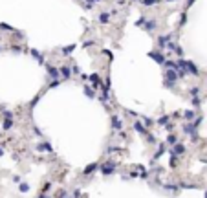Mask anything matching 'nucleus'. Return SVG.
<instances>
[{
  "label": "nucleus",
  "mask_w": 207,
  "mask_h": 198,
  "mask_svg": "<svg viewBox=\"0 0 207 198\" xmlns=\"http://www.w3.org/2000/svg\"><path fill=\"white\" fill-rule=\"evenodd\" d=\"M169 119H170V116H161V118L158 119V121H156V123H158V125H160V127H165L167 123H169Z\"/></svg>",
  "instance_id": "nucleus-23"
},
{
  "label": "nucleus",
  "mask_w": 207,
  "mask_h": 198,
  "mask_svg": "<svg viewBox=\"0 0 207 198\" xmlns=\"http://www.w3.org/2000/svg\"><path fill=\"white\" fill-rule=\"evenodd\" d=\"M172 152H174L176 156H182V154H185V145H182V143H176V145H174V149H172Z\"/></svg>",
  "instance_id": "nucleus-11"
},
{
  "label": "nucleus",
  "mask_w": 207,
  "mask_h": 198,
  "mask_svg": "<svg viewBox=\"0 0 207 198\" xmlns=\"http://www.w3.org/2000/svg\"><path fill=\"white\" fill-rule=\"evenodd\" d=\"M13 182H15V183H20V176H13Z\"/></svg>",
  "instance_id": "nucleus-46"
},
{
  "label": "nucleus",
  "mask_w": 207,
  "mask_h": 198,
  "mask_svg": "<svg viewBox=\"0 0 207 198\" xmlns=\"http://www.w3.org/2000/svg\"><path fill=\"white\" fill-rule=\"evenodd\" d=\"M84 96H86V97H90V99H94V97H95V90H94L92 86H88V84H86V86H84Z\"/></svg>",
  "instance_id": "nucleus-17"
},
{
  "label": "nucleus",
  "mask_w": 207,
  "mask_h": 198,
  "mask_svg": "<svg viewBox=\"0 0 207 198\" xmlns=\"http://www.w3.org/2000/svg\"><path fill=\"white\" fill-rule=\"evenodd\" d=\"M81 196V191H79V189H77V191H73V198H79Z\"/></svg>",
  "instance_id": "nucleus-45"
},
{
  "label": "nucleus",
  "mask_w": 207,
  "mask_h": 198,
  "mask_svg": "<svg viewBox=\"0 0 207 198\" xmlns=\"http://www.w3.org/2000/svg\"><path fill=\"white\" fill-rule=\"evenodd\" d=\"M148 57H150V59H154L158 64H161V66L165 64V61H167V57L163 55V50H160V48H158V50H154V52H148Z\"/></svg>",
  "instance_id": "nucleus-1"
},
{
  "label": "nucleus",
  "mask_w": 207,
  "mask_h": 198,
  "mask_svg": "<svg viewBox=\"0 0 207 198\" xmlns=\"http://www.w3.org/2000/svg\"><path fill=\"white\" fill-rule=\"evenodd\" d=\"M110 15H112V13H106V11H104V13H101V15L97 17L99 24H108V22H110Z\"/></svg>",
  "instance_id": "nucleus-15"
},
{
  "label": "nucleus",
  "mask_w": 207,
  "mask_h": 198,
  "mask_svg": "<svg viewBox=\"0 0 207 198\" xmlns=\"http://www.w3.org/2000/svg\"><path fill=\"white\" fill-rule=\"evenodd\" d=\"M110 121H112V128H117V130H121V127H123V121H121V118H117V116H112V118H110Z\"/></svg>",
  "instance_id": "nucleus-9"
},
{
  "label": "nucleus",
  "mask_w": 207,
  "mask_h": 198,
  "mask_svg": "<svg viewBox=\"0 0 207 198\" xmlns=\"http://www.w3.org/2000/svg\"><path fill=\"white\" fill-rule=\"evenodd\" d=\"M116 167H117V165H116L114 161H106V163L101 165V173H103V174H112V173L116 171Z\"/></svg>",
  "instance_id": "nucleus-4"
},
{
  "label": "nucleus",
  "mask_w": 207,
  "mask_h": 198,
  "mask_svg": "<svg viewBox=\"0 0 207 198\" xmlns=\"http://www.w3.org/2000/svg\"><path fill=\"white\" fill-rule=\"evenodd\" d=\"M163 86H167V88H176V83H174V81L163 79Z\"/></svg>",
  "instance_id": "nucleus-28"
},
{
  "label": "nucleus",
  "mask_w": 207,
  "mask_h": 198,
  "mask_svg": "<svg viewBox=\"0 0 207 198\" xmlns=\"http://www.w3.org/2000/svg\"><path fill=\"white\" fill-rule=\"evenodd\" d=\"M46 70H48L50 79H59V74H61L59 68H55V66H51V64H46Z\"/></svg>",
  "instance_id": "nucleus-6"
},
{
  "label": "nucleus",
  "mask_w": 207,
  "mask_h": 198,
  "mask_svg": "<svg viewBox=\"0 0 207 198\" xmlns=\"http://www.w3.org/2000/svg\"><path fill=\"white\" fill-rule=\"evenodd\" d=\"M2 114H4V118H13V112H11V110H4Z\"/></svg>",
  "instance_id": "nucleus-40"
},
{
  "label": "nucleus",
  "mask_w": 207,
  "mask_h": 198,
  "mask_svg": "<svg viewBox=\"0 0 207 198\" xmlns=\"http://www.w3.org/2000/svg\"><path fill=\"white\" fill-rule=\"evenodd\" d=\"M147 139H148V143H150V145H154V143H156V138H154L152 134H147Z\"/></svg>",
  "instance_id": "nucleus-38"
},
{
  "label": "nucleus",
  "mask_w": 207,
  "mask_h": 198,
  "mask_svg": "<svg viewBox=\"0 0 207 198\" xmlns=\"http://www.w3.org/2000/svg\"><path fill=\"white\" fill-rule=\"evenodd\" d=\"M145 22H147V19H145V17H141V19L136 22V26H138V28H141V26H145Z\"/></svg>",
  "instance_id": "nucleus-37"
},
{
  "label": "nucleus",
  "mask_w": 207,
  "mask_h": 198,
  "mask_svg": "<svg viewBox=\"0 0 207 198\" xmlns=\"http://www.w3.org/2000/svg\"><path fill=\"white\" fill-rule=\"evenodd\" d=\"M174 52H176V55H178V57H183V50H182V48H180L178 44H176V48H174Z\"/></svg>",
  "instance_id": "nucleus-34"
},
{
  "label": "nucleus",
  "mask_w": 207,
  "mask_h": 198,
  "mask_svg": "<svg viewBox=\"0 0 207 198\" xmlns=\"http://www.w3.org/2000/svg\"><path fill=\"white\" fill-rule=\"evenodd\" d=\"M204 198H207V193H205V196H204Z\"/></svg>",
  "instance_id": "nucleus-49"
},
{
  "label": "nucleus",
  "mask_w": 207,
  "mask_h": 198,
  "mask_svg": "<svg viewBox=\"0 0 207 198\" xmlns=\"http://www.w3.org/2000/svg\"><path fill=\"white\" fill-rule=\"evenodd\" d=\"M2 154H4V149H2V147H0V156H2Z\"/></svg>",
  "instance_id": "nucleus-47"
},
{
  "label": "nucleus",
  "mask_w": 207,
  "mask_h": 198,
  "mask_svg": "<svg viewBox=\"0 0 207 198\" xmlns=\"http://www.w3.org/2000/svg\"><path fill=\"white\" fill-rule=\"evenodd\" d=\"M11 52H17V53H20V52H22V46H19V44H13V46H11Z\"/></svg>",
  "instance_id": "nucleus-35"
},
{
  "label": "nucleus",
  "mask_w": 207,
  "mask_h": 198,
  "mask_svg": "<svg viewBox=\"0 0 207 198\" xmlns=\"http://www.w3.org/2000/svg\"><path fill=\"white\" fill-rule=\"evenodd\" d=\"M185 22H187V15H185V11H183V13H182V19H180V26H183Z\"/></svg>",
  "instance_id": "nucleus-39"
},
{
  "label": "nucleus",
  "mask_w": 207,
  "mask_h": 198,
  "mask_svg": "<svg viewBox=\"0 0 207 198\" xmlns=\"http://www.w3.org/2000/svg\"><path fill=\"white\" fill-rule=\"evenodd\" d=\"M95 4H97L95 0H84L83 7H84V9H94V6H95Z\"/></svg>",
  "instance_id": "nucleus-22"
},
{
  "label": "nucleus",
  "mask_w": 207,
  "mask_h": 198,
  "mask_svg": "<svg viewBox=\"0 0 207 198\" xmlns=\"http://www.w3.org/2000/svg\"><path fill=\"white\" fill-rule=\"evenodd\" d=\"M143 2V6H147V7H150V6H154V4H158L160 0H141Z\"/></svg>",
  "instance_id": "nucleus-30"
},
{
  "label": "nucleus",
  "mask_w": 207,
  "mask_h": 198,
  "mask_svg": "<svg viewBox=\"0 0 207 198\" xmlns=\"http://www.w3.org/2000/svg\"><path fill=\"white\" fill-rule=\"evenodd\" d=\"M169 40H170V35H160V37H158V48H160V50L167 48Z\"/></svg>",
  "instance_id": "nucleus-8"
},
{
  "label": "nucleus",
  "mask_w": 207,
  "mask_h": 198,
  "mask_svg": "<svg viewBox=\"0 0 207 198\" xmlns=\"http://www.w3.org/2000/svg\"><path fill=\"white\" fill-rule=\"evenodd\" d=\"M61 84V79H51V83H50V88H55V86H59Z\"/></svg>",
  "instance_id": "nucleus-33"
},
{
  "label": "nucleus",
  "mask_w": 207,
  "mask_h": 198,
  "mask_svg": "<svg viewBox=\"0 0 207 198\" xmlns=\"http://www.w3.org/2000/svg\"><path fill=\"white\" fill-rule=\"evenodd\" d=\"M185 70H187V74H191V75H194V77L200 75V70L196 68V64H194L192 61H185Z\"/></svg>",
  "instance_id": "nucleus-3"
},
{
  "label": "nucleus",
  "mask_w": 207,
  "mask_h": 198,
  "mask_svg": "<svg viewBox=\"0 0 207 198\" xmlns=\"http://www.w3.org/2000/svg\"><path fill=\"white\" fill-rule=\"evenodd\" d=\"M2 127H4V130H9V128L13 127V118H6V119H4V125H2Z\"/></svg>",
  "instance_id": "nucleus-21"
},
{
  "label": "nucleus",
  "mask_w": 207,
  "mask_h": 198,
  "mask_svg": "<svg viewBox=\"0 0 207 198\" xmlns=\"http://www.w3.org/2000/svg\"><path fill=\"white\" fill-rule=\"evenodd\" d=\"M189 94H191V97H196V96H200V88H198V86H192V88L189 90Z\"/></svg>",
  "instance_id": "nucleus-27"
},
{
  "label": "nucleus",
  "mask_w": 207,
  "mask_h": 198,
  "mask_svg": "<svg viewBox=\"0 0 207 198\" xmlns=\"http://www.w3.org/2000/svg\"><path fill=\"white\" fill-rule=\"evenodd\" d=\"M59 70H61L62 79H70V75H72V68H70V66H61Z\"/></svg>",
  "instance_id": "nucleus-13"
},
{
  "label": "nucleus",
  "mask_w": 207,
  "mask_h": 198,
  "mask_svg": "<svg viewBox=\"0 0 207 198\" xmlns=\"http://www.w3.org/2000/svg\"><path fill=\"white\" fill-rule=\"evenodd\" d=\"M176 161H178V160H176V154H174V152L170 151V167H172V169L176 167Z\"/></svg>",
  "instance_id": "nucleus-29"
},
{
  "label": "nucleus",
  "mask_w": 207,
  "mask_h": 198,
  "mask_svg": "<svg viewBox=\"0 0 207 198\" xmlns=\"http://www.w3.org/2000/svg\"><path fill=\"white\" fill-rule=\"evenodd\" d=\"M167 2H174V0H167Z\"/></svg>",
  "instance_id": "nucleus-48"
},
{
  "label": "nucleus",
  "mask_w": 207,
  "mask_h": 198,
  "mask_svg": "<svg viewBox=\"0 0 207 198\" xmlns=\"http://www.w3.org/2000/svg\"><path fill=\"white\" fill-rule=\"evenodd\" d=\"M37 149H39L41 152H53V147H51L50 143H41V145H39Z\"/></svg>",
  "instance_id": "nucleus-16"
},
{
  "label": "nucleus",
  "mask_w": 207,
  "mask_h": 198,
  "mask_svg": "<svg viewBox=\"0 0 207 198\" xmlns=\"http://www.w3.org/2000/svg\"><path fill=\"white\" fill-rule=\"evenodd\" d=\"M163 66H165V68H172V70H178V62H176V61H170V59H167Z\"/></svg>",
  "instance_id": "nucleus-20"
},
{
  "label": "nucleus",
  "mask_w": 207,
  "mask_h": 198,
  "mask_svg": "<svg viewBox=\"0 0 207 198\" xmlns=\"http://www.w3.org/2000/svg\"><path fill=\"white\" fill-rule=\"evenodd\" d=\"M134 128H136V130H138L139 134H143V136H147V128L143 127V125H141V123H139V121H136V123H134Z\"/></svg>",
  "instance_id": "nucleus-18"
},
{
  "label": "nucleus",
  "mask_w": 207,
  "mask_h": 198,
  "mask_svg": "<svg viewBox=\"0 0 207 198\" xmlns=\"http://www.w3.org/2000/svg\"><path fill=\"white\" fill-rule=\"evenodd\" d=\"M183 132H185L187 136H191L194 141H198V132H196V127L192 125V121H187L185 125H183Z\"/></svg>",
  "instance_id": "nucleus-2"
},
{
  "label": "nucleus",
  "mask_w": 207,
  "mask_h": 198,
  "mask_svg": "<svg viewBox=\"0 0 207 198\" xmlns=\"http://www.w3.org/2000/svg\"><path fill=\"white\" fill-rule=\"evenodd\" d=\"M19 189H20V193H28V191H29V185H28V183H20Z\"/></svg>",
  "instance_id": "nucleus-31"
},
{
  "label": "nucleus",
  "mask_w": 207,
  "mask_h": 198,
  "mask_svg": "<svg viewBox=\"0 0 207 198\" xmlns=\"http://www.w3.org/2000/svg\"><path fill=\"white\" fill-rule=\"evenodd\" d=\"M117 151H121V149H119V147H110L106 152H108V154H112V152H117Z\"/></svg>",
  "instance_id": "nucleus-41"
},
{
  "label": "nucleus",
  "mask_w": 207,
  "mask_h": 198,
  "mask_svg": "<svg viewBox=\"0 0 207 198\" xmlns=\"http://www.w3.org/2000/svg\"><path fill=\"white\" fill-rule=\"evenodd\" d=\"M90 46H94V40H86L83 44V48H90Z\"/></svg>",
  "instance_id": "nucleus-43"
},
{
  "label": "nucleus",
  "mask_w": 207,
  "mask_h": 198,
  "mask_svg": "<svg viewBox=\"0 0 207 198\" xmlns=\"http://www.w3.org/2000/svg\"><path fill=\"white\" fill-rule=\"evenodd\" d=\"M75 48H77V44H68V46L62 48V53H64V55H72V53L75 52Z\"/></svg>",
  "instance_id": "nucleus-14"
},
{
  "label": "nucleus",
  "mask_w": 207,
  "mask_h": 198,
  "mask_svg": "<svg viewBox=\"0 0 207 198\" xmlns=\"http://www.w3.org/2000/svg\"><path fill=\"white\" fill-rule=\"evenodd\" d=\"M97 167H99L97 163H92V165H88V167L84 169V174H92V173H94V171H95Z\"/></svg>",
  "instance_id": "nucleus-24"
},
{
  "label": "nucleus",
  "mask_w": 207,
  "mask_h": 198,
  "mask_svg": "<svg viewBox=\"0 0 207 198\" xmlns=\"http://www.w3.org/2000/svg\"><path fill=\"white\" fill-rule=\"evenodd\" d=\"M143 123H145L147 127H150V125H152L154 121H152V119H150V118H143Z\"/></svg>",
  "instance_id": "nucleus-42"
},
{
  "label": "nucleus",
  "mask_w": 207,
  "mask_h": 198,
  "mask_svg": "<svg viewBox=\"0 0 207 198\" xmlns=\"http://www.w3.org/2000/svg\"><path fill=\"white\" fill-rule=\"evenodd\" d=\"M165 128H167V130H172V128H174V125H172V123H167Z\"/></svg>",
  "instance_id": "nucleus-44"
},
{
  "label": "nucleus",
  "mask_w": 207,
  "mask_h": 198,
  "mask_svg": "<svg viewBox=\"0 0 207 198\" xmlns=\"http://www.w3.org/2000/svg\"><path fill=\"white\" fill-rule=\"evenodd\" d=\"M156 26H158V24H156V20H154V19H147V22H145V26H143V28H145L147 31H154V29H156Z\"/></svg>",
  "instance_id": "nucleus-12"
},
{
  "label": "nucleus",
  "mask_w": 207,
  "mask_h": 198,
  "mask_svg": "<svg viewBox=\"0 0 207 198\" xmlns=\"http://www.w3.org/2000/svg\"><path fill=\"white\" fill-rule=\"evenodd\" d=\"M183 118H185V121H192V119L196 118V114H194V110H191V108H189V110L183 112Z\"/></svg>",
  "instance_id": "nucleus-19"
},
{
  "label": "nucleus",
  "mask_w": 207,
  "mask_h": 198,
  "mask_svg": "<svg viewBox=\"0 0 207 198\" xmlns=\"http://www.w3.org/2000/svg\"><path fill=\"white\" fill-rule=\"evenodd\" d=\"M88 79H90V83H92L95 88H99V86L103 84V79H101V75H99V74H90V75H88Z\"/></svg>",
  "instance_id": "nucleus-7"
},
{
  "label": "nucleus",
  "mask_w": 207,
  "mask_h": 198,
  "mask_svg": "<svg viewBox=\"0 0 207 198\" xmlns=\"http://www.w3.org/2000/svg\"><path fill=\"white\" fill-rule=\"evenodd\" d=\"M167 143H170V145H176V143H178V136H176V134H169V138H167Z\"/></svg>",
  "instance_id": "nucleus-25"
},
{
  "label": "nucleus",
  "mask_w": 207,
  "mask_h": 198,
  "mask_svg": "<svg viewBox=\"0 0 207 198\" xmlns=\"http://www.w3.org/2000/svg\"><path fill=\"white\" fill-rule=\"evenodd\" d=\"M165 79L167 81H176L180 79V75H178V70H172V68H167L165 70Z\"/></svg>",
  "instance_id": "nucleus-5"
},
{
  "label": "nucleus",
  "mask_w": 207,
  "mask_h": 198,
  "mask_svg": "<svg viewBox=\"0 0 207 198\" xmlns=\"http://www.w3.org/2000/svg\"><path fill=\"white\" fill-rule=\"evenodd\" d=\"M29 53H31V55H33V57L37 59V62H39V64H44V57H42V53L39 52V50L31 48V50H29Z\"/></svg>",
  "instance_id": "nucleus-10"
},
{
  "label": "nucleus",
  "mask_w": 207,
  "mask_h": 198,
  "mask_svg": "<svg viewBox=\"0 0 207 198\" xmlns=\"http://www.w3.org/2000/svg\"><path fill=\"white\" fill-rule=\"evenodd\" d=\"M163 154H165V145H161V147H160V149H158V152H156V154H154V160L161 158V156H163Z\"/></svg>",
  "instance_id": "nucleus-26"
},
{
  "label": "nucleus",
  "mask_w": 207,
  "mask_h": 198,
  "mask_svg": "<svg viewBox=\"0 0 207 198\" xmlns=\"http://www.w3.org/2000/svg\"><path fill=\"white\" fill-rule=\"evenodd\" d=\"M192 106H200V96H196V97H192Z\"/></svg>",
  "instance_id": "nucleus-36"
},
{
  "label": "nucleus",
  "mask_w": 207,
  "mask_h": 198,
  "mask_svg": "<svg viewBox=\"0 0 207 198\" xmlns=\"http://www.w3.org/2000/svg\"><path fill=\"white\" fill-rule=\"evenodd\" d=\"M66 196H68V195H66V191H62V189L55 193V198H66Z\"/></svg>",
  "instance_id": "nucleus-32"
},
{
  "label": "nucleus",
  "mask_w": 207,
  "mask_h": 198,
  "mask_svg": "<svg viewBox=\"0 0 207 198\" xmlns=\"http://www.w3.org/2000/svg\"><path fill=\"white\" fill-rule=\"evenodd\" d=\"M95 2H101V0H95Z\"/></svg>",
  "instance_id": "nucleus-50"
}]
</instances>
